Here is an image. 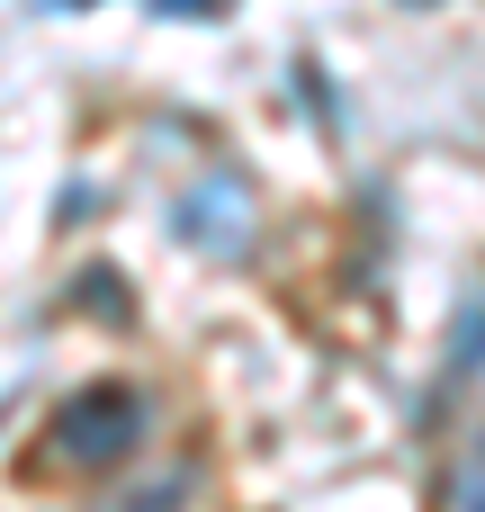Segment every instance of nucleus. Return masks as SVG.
I'll return each mask as SVG.
<instances>
[{"label":"nucleus","instance_id":"f03ea898","mask_svg":"<svg viewBox=\"0 0 485 512\" xmlns=\"http://www.w3.org/2000/svg\"><path fill=\"white\" fill-rule=\"evenodd\" d=\"M171 234H180V243H198V252H243V189L207 180L198 198H180Z\"/></svg>","mask_w":485,"mask_h":512},{"label":"nucleus","instance_id":"423d86ee","mask_svg":"<svg viewBox=\"0 0 485 512\" xmlns=\"http://www.w3.org/2000/svg\"><path fill=\"white\" fill-rule=\"evenodd\" d=\"M153 18H234V0H144Z\"/></svg>","mask_w":485,"mask_h":512},{"label":"nucleus","instance_id":"f257e3e1","mask_svg":"<svg viewBox=\"0 0 485 512\" xmlns=\"http://www.w3.org/2000/svg\"><path fill=\"white\" fill-rule=\"evenodd\" d=\"M144 432H153V405H144L135 387L99 378V387H81V396L54 414V459H63V468H117Z\"/></svg>","mask_w":485,"mask_h":512},{"label":"nucleus","instance_id":"20e7f679","mask_svg":"<svg viewBox=\"0 0 485 512\" xmlns=\"http://www.w3.org/2000/svg\"><path fill=\"white\" fill-rule=\"evenodd\" d=\"M450 504H459V512H485V441L459 459V486H450Z\"/></svg>","mask_w":485,"mask_h":512},{"label":"nucleus","instance_id":"0eeeda50","mask_svg":"<svg viewBox=\"0 0 485 512\" xmlns=\"http://www.w3.org/2000/svg\"><path fill=\"white\" fill-rule=\"evenodd\" d=\"M45 9H90V0H45Z\"/></svg>","mask_w":485,"mask_h":512},{"label":"nucleus","instance_id":"39448f33","mask_svg":"<svg viewBox=\"0 0 485 512\" xmlns=\"http://www.w3.org/2000/svg\"><path fill=\"white\" fill-rule=\"evenodd\" d=\"M81 288H90V306H99V315H108V324H126V297H117V288H126V279H117V270H90V279H81Z\"/></svg>","mask_w":485,"mask_h":512},{"label":"nucleus","instance_id":"7ed1b4c3","mask_svg":"<svg viewBox=\"0 0 485 512\" xmlns=\"http://www.w3.org/2000/svg\"><path fill=\"white\" fill-rule=\"evenodd\" d=\"M450 378H485V288H468L450 315Z\"/></svg>","mask_w":485,"mask_h":512}]
</instances>
